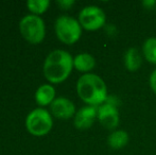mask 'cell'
Segmentation results:
<instances>
[{
  "label": "cell",
  "instance_id": "13",
  "mask_svg": "<svg viewBox=\"0 0 156 155\" xmlns=\"http://www.w3.org/2000/svg\"><path fill=\"white\" fill-rule=\"evenodd\" d=\"M129 140V136L123 130H116L111 133L107 138V143L112 149L119 150L124 148Z\"/></svg>",
  "mask_w": 156,
  "mask_h": 155
},
{
  "label": "cell",
  "instance_id": "3",
  "mask_svg": "<svg viewBox=\"0 0 156 155\" xmlns=\"http://www.w3.org/2000/svg\"><path fill=\"white\" fill-rule=\"evenodd\" d=\"M54 30L58 38L66 45H73L82 35V27L73 17L63 15L55 20Z\"/></svg>",
  "mask_w": 156,
  "mask_h": 155
},
{
  "label": "cell",
  "instance_id": "15",
  "mask_svg": "<svg viewBox=\"0 0 156 155\" xmlns=\"http://www.w3.org/2000/svg\"><path fill=\"white\" fill-rule=\"evenodd\" d=\"M50 5L49 0H29L27 2V6L33 15H38L45 13Z\"/></svg>",
  "mask_w": 156,
  "mask_h": 155
},
{
  "label": "cell",
  "instance_id": "14",
  "mask_svg": "<svg viewBox=\"0 0 156 155\" xmlns=\"http://www.w3.org/2000/svg\"><path fill=\"white\" fill-rule=\"evenodd\" d=\"M142 54L149 63L156 65V37L146 39L142 46Z\"/></svg>",
  "mask_w": 156,
  "mask_h": 155
},
{
  "label": "cell",
  "instance_id": "9",
  "mask_svg": "<svg viewBox=\"0 0 156 155\" xmlns=\"http://www.w3.org/2000/svg\"><path fill=\"white\" fill-rule=\"evenodd\" d=\"M98 119V107L86 105L81 107L74 115L73 124L78 130H87Z\"/></svg>",
  "mask_w": 156,
  "mask_h": 155
},
{
  "label": "cell",
  "instance_id": "8",
  "mask_svg": "<svg viewBox=\"0 0 156 155\" xmlns=\"http://www.w3.org/2000/svg\"><path fill=\"white\" fill-rule=\"evenodd\" d=\"M50 112L55 118L61 120H68L76 115V105L67 98H55L50 105Z\"/></svg>",
  "mask_w": 156,
  "mask_h": 155
},
{
  "label": "cell",
  "instance_id": "6",
  "mask_svg": "<svg viewBox=\"0 0 156 155\" xmlns=\"http://www.w3.org/2000/svg\"><path fill=\"white\" fill-rule=\"evenodd\" d=\"M79 23L83 29L87 31H96L105 26L106 15L99 6H85L79 13Z\"/></svg>",
  "mask_w": 156,
  "mask_h": 155
},
{
  "label": "cell",
  "instance_id": "10",
  "mask_svg": "<svg viewBox=\"0 0 156 155\" xmlns=\"http://www.w3.org/2000/svg\"><path fill=\"white\" fill-rule=\"evenodd\" d=\"M55 100V88L52 85L44 84L37 88L35 93V101L39 106L51 105Z\"/></svg>",
  "mask_w": 156,
  "mask_h": 155
},
{
  "label": "cell",
  "instance_id": "4",
  "mask_svg": "<svg viewBox=\"0 0 156 155\" xmlns=\"http://www.w3.org/2000/svg\"><path fill=\"white\" fill-rule=\"evenodd\" d=\"M19 31L23 37L33 45L41 44L46 35L44 20L36 15H27L19 23Z\"/></svg>",
  "mask_w": 156,
  "mask_h": 155
},
{
  "label": "cell",
  "instance_id": "18",
  "mask_svg": "<svg viewBox=\"0 0 156 155\" xmlns=\"http://www.w3.org/2000/svg\"><path fill=\"white\" fill-rule=\"evenodd\" d=\"M142 5H144V9L151 10V9H153V6L156 5V1L155 0H144L142 1Z\"/></svg>",
  "mask_w": 156,
  "mask_h": 155
},
{
  "label": "cell",
  "instance_id": "2",
  "mask_svg": "<svg viewBox=\"0 0 156 155\" xmlns=\"http://www.w3.org/2000/svg\"><path fill=\"white\" fill-rule=\"evenodd\" d=\"M73 69V58L65 50H54L48 54L44 63L45 78L53 84L66 80Z\"/></svg>",
  "mask_w": 156,
  "mask_h": 155
},
{
  "label": "cell",
  "instance_id": "7",
  "mask_svg": "<svg viewBox=\"0 0 156 155\" xmlns=\"http://www.w3.org/2000/svg\"><path fill=\"white\" fill-rule=\"evenodd\" d=\"M98 120L101 125L107 130H115L119 125L120 116L117 106L105 102L98 106Z\"/></svg>",
  "mask_w": 156,
  "mask_h": 155
},
{
  "label": "cell",
  "instance_id": "17",
  "mask_svg": "<svg viewBox=\"0 0 156 155\" xmlns=\"http://www.w3.org/2000/svg\"><path fill=\"white\" fill-rule=\"evenodd\" d=\"M149 82H150L151 89H152V91L156 95V69L152 71V73H151V76H150V80H149Z\"/></svg>",
  "mask_w": 156,
  "mask_h": 155
},
{
  "label": "cell",
  "instance_id": "1",
  "mask_svg": "<svg viewBox=\"0 0 156 155\" xmlns=\"http://www.w3.org/2000/svg\"><path fill=\"white\" fill-rule=\"evenodd\" d=\"M76 93L83 102L90 106L105 103L108 98L105 82L94 73H85L76 82Z\"/></svg>",
  "mask_w": 156,
  "mask_h": 155
},
{
  "label": "cell",
  "instance_id": "12",
  "mask_svg": "<svg viewBox=\"0 0 156 155\" xmlns=\"http://www.w3.org/2000/svg\"><path fill=\"white\" fill-rule=\"evenodd\" d=\"M96 66V60L89 53H80L73 58V67L80 72L89 73Z\"/></svg>",
  "mask_w": 156,
  "mask_h": 155
},
{
  "label": "cell",
  "instance_id": "11",
  "mask_svg": "<svg viewBox=\"0 0 156 155\" xmlns=\"http://www.w3.org/2000/svg\"><path fill=\"white\" fill-rule=\"evenodd\" d=\"M142 64V55L137 48H129L124 54V66L129 71H137Z\"/></svg>",
  "mask_w": 156,
  "mask_h": 155
},
{
  "label": "cell",
  "instance_id": "5",
  "mask_svg": "<svg viewBox=\"0 0 156 155\" xmlns=\"http://www.w3.org/2000/svg\"><path fill=\"white\" fill-rule=\"evenodd\" d=\"M26 126L28 132L33 136H44L53 126L51 114L43 107L35 108L26 118Z\"/></svg>",
  "mask_w": 156,
  "mask_h": 155
},
{
  "label": "cell",
  "instance_id": "16",
  "mask_svg": "<svg viewBox=\"0 0 156 155\" xmlns=\"http://www.w3.org/2000/svg\"><path fill=\"white\" fill-rule=\"evenodd\" d=\"M56 4L62 10H69L74 4V0H58V1H56Z\"/></svg>",
  "mask_w": 156,
  "mask_h": 155
}]
</instances>
